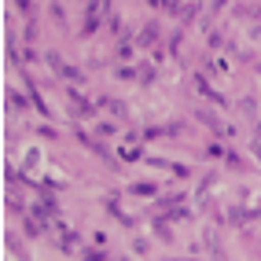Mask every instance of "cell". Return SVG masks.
<instances>
[{
  "instance_id": "1",
  "label": "cell",
  "mask_w": 261,
  "mask_h": 261,
  "mask_svg": "<svg viewBox=\"0 0 261 261\" xmlns=\"http://www.w3.org/2000/svg\"><path fill=\"white\" fill-rule=\"evenodd\" d=\"M136 195H154V184H136Z\"/></svg>"
}]
</instances>
